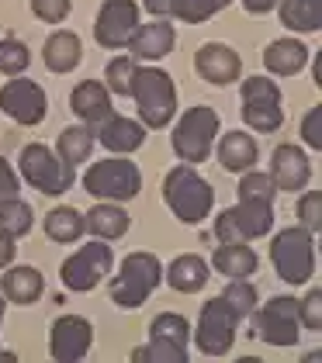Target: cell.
<instances>
[{
    "mask_svg": "<svg viewBox=\"0 0 322 363\" xmlns=\"http://www.w3.org/2000/svg\"><path fill=\"white\" fill-rule=\"evenodd\" d=\"M45 235L53 239V242H77L83 232H87V222H83V215L77 208H53L49 215H45Z\"/></svg>",
    "mask_w": 322,
    "mask_h": 363,
    "instance_id": "29",
    "label": "cell"
},
{
    "mask_svg": "<svg viewBox=\"0 0 322 363\" xmlns=\"http://www.w3.org/2000/svg\"><path fill=\"white\" fill-rule=\"evenodd\" d=\"M142 7L156 18H177L181 14V0H142Z\"/></svg>",
    "mask_w": 322,
    "mask_h": 363,
    "instance_id": "44",
    "label": "cell"
},
{
    "mask_svg": "<svg viewBox=\"0 0 322 363\" xmlns=\"http://www.w3.org/2000/svg\"><path fill=\"white\" fill-rule=\"evenodd\" d=\"M249 322H253V333L260 335L267 346H295L298 342L301 318H298V301L288 298V294L284 298H270L267 305H257Z\"/></svg>",
    "mask_w": 322,
    "mask_h": 363,
    "instance_id": "11",
    "label": "cell"
},
{
    "mask_svg": "<svg viewBox=\"0 0 322 363\" xmlns=\"http://www.w3.org/2000/svg\"><path fill=\"white\" fill-rule=\"evenodd\" d=\"M83 222H87V232H94L97 239H122L125 232H129V215L118 208V204H94L87 215H83Z\"/></svg>",
    "mask_w": 322,
    "mask_h": 363,
    "instance_id": "27",
    "label": "cell"
},
{
    "mask_svg": "<svg viewBox=\"0 0 322 363\" xmlns=\"http://www.w3.org/2000/svg\"><path fill=\"white\" fill-rule=\"evenodd\" d=\"M218 139V114L212 108H190L173 128V152L184 163H205Z\"/></svg>",
    "mask_w": 322,
    "mask_h": 363,
    "instance_id": "8",
    "label": "cell"
},
{
    "mask_svg": "<svg viewBox=\"0 0 322 363\" xmlns=\"http://www.w3.org/2000/svg\"><path fill=\"white\" fill-rule=\"evenodd\" d=\"M21 191V180H18V173L11 169V163L0 156V201H11V197H18Z\"/></svg>",
    "mask_w": 322,
    "mask_h": 363,
    "instance_id": "43",
    "label": "cell"
},
{
    "mask_svg": "<svg viewBox=\"0 0 322 363\" xmlns=\"http://www.w3.org/2000/svg\"><path fill=\"white\" fill-rule=\"evenodd\" d=\"M242 121L253 132H277L284 125L281 104H242Z\"/></svg>",
    "mask_w": 322,
    "mask_h": 363,
    "instance_id": "32",
    "label": "cell"
},
{
    "mask_svg": "<svg viewBox=\"0 0 322 363\" xmlns=\"http://www.w3.org/2000/svg\"><path fill=\"white\" fill-rule=\"evenodd\" d=\"M101 145H104L107 152H135L142 142H146V128L132 121V118H122V114H111L101 121Z\"/></svg>",
    "mask_w": 322,
    "mask_h": 363,
    "instance_id": "20",
    "label": "cell"
},
{
    "mask_svg": "<svg viewBox=\"0 0 322 363\" xmlns=\"http://www.w3.org/2000/svg\"><path fill=\"white\" fill-rule=\"evenodd\" d=\"M264 66L274 77H295L308 66V49L298 38H277L264 49Z\"/></svg>",
    "mask_w": 322,
    "mask_h": 363,
    "instance_id": "21",
    "label": "cell"
},
{
    "mask_svg": "<svg viewBox=\"0 0 322 363\" xmlns=\"http://www.w3.org/2000/svg\"><path fill=\"white\" fill-rule=\"evenodd\" d=\"M194 69L201 80H208L215 86H225V84H236L242 73V59L236 56V49L222 45V42H208L198 49L194 56Z\"/></svg>",
    "mask_w": 322,
    "mask_h": 363,
    "instance_id": "16",
    "label": "cell"
},
{
    "mask_svg": "<svg viewBox=\"0 0 322 363\" xmlns=\"http://www.w3.org/2000/svg\"><path fill=\"white\" fill-rule=\"evenodd\" d=\"M107 270H111V250H107V242L101 239V242H87L83 250L73 252L63 263L59 277H63V284L70 291H94L107 277Z\"/></svg>",
    "mask_w": 322,
    "mask_h": 363,
    "instance_id": "13",
    "label": "cell"
},
{
    "mask_svg": "<svg viewBox=\"0 0 322 363\" xmlns=\"http://www.w3.org/2000/svg\"><path fill=\"white\" fill-rule=\"evenodd\" d=\"M240 311L229 305L222 294L212 298L208 305L201 308V318H198V350L205 357H225L236 342V325H240Z\"/></svg>",
    "mask_w": 322,
    "mask_h": 363,
    "instance_id": "10",
    "label": "cell"
},
{
    "mask_svg": "<svg viewBox=\"0 0 322 363\" xmlns=\"http://www.w3.org/2000/svg\"><path fill=\"white\" fill-rule=\"evenodd\" d=\"M45 291V277L35 267H14L4 274V298L14 305H35Z\"/></svg>",
    "mask_w": 322,
    "mask_h": 363,
    "instance_id": "24",
    "label": "cell"
},
{
    "mask_svg": "<svg viewBox=\"0 0 322 363\" xmlns=\"http://www.w3.org/2000/svg\"><path fill=\"white\" fill-rule=\"evenodd\" d=\"M298 218L305 222L308 232H319V225H322V194L319 191L301 194V201H298Z\"/></svg>",
    "mask_w": 322,
    "mask_h": 363,
    "instance_id": "40",
    "label": "cell"
},
{
    "mask_svg": "<svg viewBox=\"0 0 322 363\" xmlns=\"http://www.w3.org/2000/svg\"><path fill=\"white\" fill-rule=\"evenodd\" d=\"M28 62H31V52H28L25 42H18V38H4V42H0V73H4V77L25 73Z\"/></svg>",
    "mask_w": 322,
    "mask_h": 363,
    "instance_id": "33",
    "label": "cell"
},
{
    "mask_svg": "<svg viewBox=\"0 0 322 363\" xmlns=\"http://www.w3.org/2000/svg\"><path fill=\"white\" fill-rule=\"evenodd\" d=\"M242 104H281V86L270 77H249L242 84Z\"/></svg>",
    "mask_w": 322,
    "mask_h": 363,
    "instance_id": "34",
    "label": "cell"
},
{
    "mask_svg": "<svg viewBox=\"0 0 322 363\" xmlns=\"http://www.w3.org/2000/svg\"><path fill=\"white\" fill-rule=\"evenodd\" d=\"M232 0H181V21H188V25H201V21H208L215 18L218 11H225Z\"/></svg>",
    "mask_w": 322,
    "mask_h": 363,
    "instance_id": "36",
    "label": "cell"
},
{
    "mask_svg": "<svg viewBox=\"0 0 322 363\" xmlns=\"http://www.w3.org/2000/svg\"><path fill=\"white\" fill-rule=\"evenodd\" d=\"M308 177H312V163H308V156L298 145L284 142V145L274 149V156H270V180H274V187L301 191L308 184Z\"/></svg>",
    "mask_w": 322,
    "mask_h": 363,
    "instance_id": "17",
    "label": "cell"
},
{
    "mask_svg": "<svg viewBox=\"0 0 322 363\" xmlns=\"http://www.w3.org/2000/svg\"><path fill=\"white\" fill-rule=\"evenodd\" d=\"M242 7L249 11V14H267L277 7V0H242Z\"/></svg>",
    "mask_w": 322,
    "mask_h": 363,
    "instance_id": "46",
    "label": "cell"
},
{
    "mask_svg": "<svg viewBox=\"0 0 322 363\" xmlns=\"http://www.w3.org/2000/svg\"><path fill=\"white\" fill-rule=\"evenodd\" d=\"M274 228V201H257V197H240L236 208L222 211L215 222L218 242H249L260 239Z\"/></svg>",
    "mask_w": 322,
    "mask_h": 363,
    "instance_id": "6",
    "label": "cell"
},
{
    "mask_svg": "<svg viewBox=\"0 0 322 363\" xmlns=\"http://www.w3.org/2000/svg\"><path fill=\"white\" fill-rule=\"evenodd\" d=\"M212 267L222 274V277H232V280H246L257 274V267H260V259H257V252L249 250L246 242H222L212 256Z\"/></svg>",
    "mask_w": 322,
    "mask_h": 363,
    "instance_id": "22",
    "label": "cell"
},
{
    "mask_svg": "<svg viewBox=\"0 0 322 363\" xmlns=\"http://www.w3.org/2000/svg\"><path fill=\"white\" fill-rule=\"evenodd\" d=\"M301 139L308 142L312 149H322V108H312L301 121Z\"/></svg>",
    "mask_w": 322,
    "mask_h": 363,
    "instance_id": "42",
    "label": "cell"
},
{
    "mask_svg": "<svg viewBox=\"0 0 322 363\" xmlns=\"http://www.w3.org/2000/svg\"><path fill=\"white\" fill-rule=\"evenodd\" d=\"M14 242H18V239H14V235H7V232L0 228V270L14 263V256H18V246H14Z\"/></svg>",
    "mask_w": 322,
    "mask_h": 363,
    "instance_id": "45",
    "label": "cell"
},
{
    "mask_svg": "<svg viewBox=\"0 0 322 363\" xmlns=\"http://www.w3.org/2000/svg\"><path fill=\"white\" fill-rule=\"evenodd\" d=\"M139 28V4L135 0H104L94 21V38L101 49H125Z\"/></svg>",
    "mask_w": 322,
    "mask_h": 363,
    "instance_id": "12",
    "label": "cell"
},
{
    "mask_svg": "<svg viewBox=\"0 0 322 363\" xmlns=\"http://www.w3.org/2000/svg\"><path fill=\"white\" fill-rule=\"evenodd\" d=\"M94 132H90V125H73V128H63V135H59V160L66 163V167H80L83 160L94 152Z\"/></svg>",
    "mask_w": 322,
    "mask_h": 363,
    "instance_id": "30",
    "label": "cell"
},
{
    "mask_svg": "<svg viewBox=\"0 0 322 363\" xmlns=\"http://www.w3.org/2000/svg\"><path fill=\"white\" fill-rule=\"evenodd\" d=\"M222 298L240 311V318H249V315H253V308H257V287H253V284H246V280H232V284L225 287V294H222Z\"/></svg>",
    "mask_w": 322,
    "mask_h": 363,
    "instance_id": "38",
    "label": "cell"
},
{
    "mask_svg": "<svg viewBox=\"0 0 322 363\" xmlns=\"http://www.w3.org/2000/svg\"><path fill=\"white\" fill-rule=\"evenodd\" d=\"M42 56H45V66H49L53 73H70V69L80 66V56H83L80 38H77L73 31H53V35L45 38Z\"/></svg>",
    "mask_w": 322,
    "mask_h": 363,
    "instance_id": "25",
    "label": "cell"
},
{
    "mask_svg": "<svg viewBox=\"0 0 322 363\" xmlns=\"http://www.w3.org/2000/svg\"><path fill=\"white\" fill-rule=\"evenodd\" d=\"M0 360H14V357H11V353H4V350H0Z\"/></svg>",
    "mask_w": 322,
    "mask_h": 363,
    "instance_id": "47",
    "label": "cell"
},
{
    "mask_svg": "<svg viewBox=\"0 0 322 363\" xmlns=\"http://www.w3.org/2000/svg\"><path fill=\"white\" fill-rule=\"evenodd\" d=\"M163 280V263L153 252H129L111 280V301L122 308H139Z\"/></svg>",
    "mask_w": 322,
    "mask_h": 363,
    "instance_id": "3",
    "label": "cell"
},
{
    "mask_svg": "<svg viewBox=\"0 0 322 363\" xmlns=\"http://www.w3.org/2000/svg\"><path fill=\"white\" fill-rule=\"evenodd\" d=\"M163 201L170 204V211L181 222L198 225L208 218L215 204V191L194 167H173L163 180Z\"/></svg>",
    "mask_w": 322,
    "mask_h": 363,
    "instance_id": "2",
    "label": "cell"
},
{
    "mask_svg": "<svg viewBox=\"0 0 322 363\" xmlns=\"http://www.w3.org/2000/svg\"><path fill=\"white\" fill-rule=\"evenodd\" d=\"M83 191L101 201H132L142 191V173L132 160H101L87 169L83 177Z\"/></svg>",
    "mask_w": 322,
    "mask_h": 363,
    "instance_id": "7",
    "label": "cell"
},
{
    "mask_svg": "<svg viewBox=\"0 0 322 363\" xmlns=\"http://www.w3.org/2000/svg\"><path fill=\"white\" fill-rule=\"evenodd\" d=\"M173 42H177V31L170 21H149V25H139L135 35L129 38V52H132L135 62H156V59L170 56V49H173Z\"/></svg>",
    "mask_w": 322,
    "mask_h": 363,
    "instance_id": "18",
    "label": "cell"
},
{
    "mask_svg": "<svg viewBox=\"0 0 322 363\" xmlns=\"http://www.w3.org/2000/svg\"><path fill=\"white\" fill-rule=\"evenodd\" d=\"M298 318L308 325V329H319L322 325V291L312 287L305 301H298Z\"/></svg>",
    "mask_w": 322,
    "mask_h": 363,
    "instance_id": "41",
    "label": "cell"
},
{
    "mask_svg": "<svg viewBox=\"0 0 322 363\" xmlns=\"http://www.w3.org/2000/svg\"><path fill=\"white\" fill-rule=\"evenodd\" d=\"M45 90L35 84V80H25V77H14L11 84L0 86V111L7 118H14L18 125H42L45 118Z\"/></svg>",
    "mask_w": 322,
    "mask_h": 363,
    "instance_id": "14",
    "label": "cell"
},
{
    "mask_svg": "<svg viewBox=\"0 0 322 363\" xmlns=\"http://www.w3.org/2000/svg\"><path fill=\"white\" fill-rule=\"evenodd\" d=\"M31 222H35V215H31V208H28L21 197L0 201V228H4L7 235H14V239L28 235V232H31Z\"/></svg>",
    "mask_w": 322,
    "mask_h": 363,
    "instance_id": "31",
    "label": "cell"
},
{
    "mask_svg": "<svg viewBox=\"0 0 322 363\" xmlns=\"http://www.w3.org/2000/svg\"><path fill=\"white\" fill-rule=\"evenodd\" d=\"M190 342V322L177 311H163L149 322V346H139L132 360L149 363H184Z\"/></svg>",
    "mask_w": 322,
    "mask_h": 363,
    "instance_id": "5",
    "label": "cell"
},
{
    "mask_svg": "<svg viewBox=\"0 0 322 363\" xmlns=\"http://www.w3.org/2000/svg\"><path fill=\"white\" fill-rule=\"evenodd\" d=\"M70 108L83 125H101L104 118H111V90L97 80H83L70 94Z\"/></svg>",
    "mask_w": 322,
    "mask_h": 363,
    "instance_id": "19",
    "label": "cell"
},
{
    "mask_svg": "<svg viewBox=\"0 0 322 363\" xmlns=\"http://www.w3.org/2000/svg\"><path fill=\"white\" fill-rule=\"evenodd\" d=\"M257 142L249 139L246 132H225V139H218V163L229 173H246L257 167Z\"/></svg>",
    "mask_w": 322,
    "mask_h": 363,
    "instance_id": "23",
    "label": "cell"
},
{
    "mask_svg": "<svg viewBox=\"0 0 322 363\" xmlns=\"http://www.w3.org/2000/svg\"><path fill=\"white\" fill-rule=\"evenodd\" d=\"M281 21L291 31H319L322 28V0H277Z\"/></svg>",
    "mask_w": 322,
    "mask_h": 363,
    "instance_id": "28",
    "label": "cell"
},
{
    "mask_svg": "<svg viewBox=\"0 0 322 363\" xmlns=\"http://www.w3.org/2000/svg\"><path fill=\"white\" fill-rule=\"evenodd\" d=\"M270 263L288 284H308L316 274V239L308 228H281L270 242Z\"/></svg>",
    "mask_w": 322,
    "mask_h": 363,
    "instance_id": "4",
    "label": "cell"
},
{
    "mask_svg": "<svg viewBox=\"0 0 322 363\" xmlns=\"http://www.w3.org/2000/svg\"><path fill=\"white\" fill-rule=\"evenodd\" d=\"M166 280H170V287L181 291V294H198V291L208 284V263H205L201 256H194V252L177 256V259L170 263Z\"/></svg>",
    "mask_w": 322,
    "mask_h": 363,
    "instance_id": "26",
    "label": "cell"
},
{
    "mask_svg": "<svg viewBox=\"0 0 322 363\" xmlns=\"http://www.w3.org/2000/svg\"><path fill=\"white\" fill-rule=\"evenodd\" d=\"M31 11H35V18H38V21H45V25H59V21H66V18H70L73 0H31Z\"/></svg>",
    "mask_w": 322,
    "mask_h": 363,
    "instance_id": "39",
    "label": "cell"
},
{
    "mask_svg": "<svg viewBox=\"0 0 322 363\" xmlns=\"http://www.w3.org/2000/svg\"><path fill=\"white\" fill-rule=\"evenodd\" d=\"M90 346H94V329H90L87 318H80V315H63V318L53 322V333H49V353H53V360H63V363L83 360Z\"/></svg>",
    "mask_w": 322,
    "mask_h": 363,
    "instance_id": "15",
    "label": "cell"
},
{
    "mask_svg": "<svg viewBox=\"0 0 322 363\" xmlns=\"http://www.w3.org/2000/svg\"><path fill=\"white\" fill-rule=\"evenodd\" d=\"M21 177L42 194H66L73 187V167H66L49 145L31 142L21 149Z\"/></svg>",
    "mask_w": 322,
    "mask_h": 363,
    "instance_id": "9",
    "label": "cell"
},
{
    "mask_svg": "<svg viewBox=\"0 0 322 363\" xmlns=\"http://www.w3.org/2000/svg\"><path fill=\"white\" fill-rule=\"evenodd\" d=\"M277 187L270 180V173H257V169H246L240 180V197H257V201H274Z\"/></svg>",
    "mask_w": 322,
    "mask_h": 363,
    "instance_id": "37",
    "label": "cell"
},
{
    "mask_svg": "<svg viewBox=\"0 0 322 363\" xmlns=\"http://www.w3.org/2000/svg\"><path fill=\"white\" fill-rule=\"evenodd\" d=\"M139 104V118L146 128H166L170 118L177 114V86L170 80V73L160 66H142L135 62L132 90H129Z\"/></svg>",
    "mask_w": 322,
    "mask_h": 363,
    "instance_id": "1",
    "label": "cell"
},
{
    "mask_svg": "<svg viewBox=\"0 0 322 363\" xmlns=\"http://www.w3.org/2000/svg\"><path fill=\"white\" fill-rule=\"evenodd\" d=\"M132 73H135V59L132 56H114L107 62L104 77H107V90H114V94H129L132 90Z\"/></svg>",
    "mask_w": 322,
    "mask_h": 363,
    "instance_id": "35",
    "label": "cell"
},
{
    "mask_svg": "<svg viewBox=\"0 0 322 363\" xmlns=\"http://www.w3.org/2000/svg\"><path fill=\"white\" fill-rule=\"evenodd\" d=\"M0 322H4V294H0Z\"/></svg>",
    "mask_w": 322,
    "mask_h": 363,
    "instance_id": "48",
    "label": "cell"
}]
</instances>
